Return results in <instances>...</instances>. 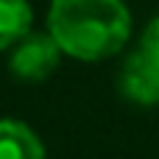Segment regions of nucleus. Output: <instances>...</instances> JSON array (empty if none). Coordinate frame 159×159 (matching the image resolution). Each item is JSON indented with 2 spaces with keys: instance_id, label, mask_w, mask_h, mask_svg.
Listing matches in <instances>:
<instances>
[{
  "instance_id": "1",
  "label": "nucleus",
  "mask_w": 159,
  "mask_h": 159,
  "mask_svg": "<svg viewBox=\"0 0 159 159\" xmlns=\"http://www.w3.org/2000/svg\"><path fill=\"white\" fill-rule=\"evenodd\" d=\"M45 31L70 59L106 61L129 48L134 20L123 0H50Z\"/></svg>"
},
{
  "instance_id": "2",
  "label": "nucleus",
  "mask_w": 159,
  "mask_h": 159,
  "mask_svg": "<svg viewBox=\"0 0 159 159\" xmlns=\"http://www.w3.org/2000/svg\"><path fill=\"white\" fill-rule=\"evenodd\" d=\"M61 56V48L48 31H31L8 50V73L17 81L39 84L59 70Z\"/></svg>"
},
{
  "instance_id": "3",
  "label": "nucleus",
  "mask_w": 159,
  "mask_h": 159,
  "mask_svg": "<svg viewBox=\"0 0 159 159\" xmlns=\"http://www.w3.org/2000/svg\"><path fill=\"white\" fill-rule=\"evenodd\" d=\"M117 89L129 103L159 106V64L134 48L120 64Z\"/></svg>"
},
{
  "instance_id": "4",
  "label": "nucleus",
  "mask_w": 159,
  "mask_h": 159,
  "mask_svg": "<svg viewBox=\"0 0 159 159\" xmlns=\"http://www.w3.org/2000/svg\"><path fill=\"white\" fill-rule=\"evenodd\" d=\"M0 159H48V151L28 123L0 117Z\"/></svg>"
},
{
  "instance_id": "5",
  "label": "nucleus",
  "mask_w": 159,
  "mask_h": 159,
  "mask_svg": "<svg viewBox=\"0 0 159 159\" xmlns=\"http://www.w3.org/2000/svg\"><path fill=\"white\" fill-rule=\"evenodd\" d=\"M34 8L28 0H0V53L11 50L25 34H31Z\"/></svg>"
},
{
  "instance_id": "6",
  "label": "nucleus",
  "mask_w": 159,
  "mask_h": 159,
  "mask_svg": "<svg viewBox=\"0 0 159 159\" xmlns=\"http://www.w3.org/2000/svg\"><path fill=\"white\" fill-rule=\"evenodd\" d=\"M137 50L145 53L151 61L159 64V17H154V20L143 28V34H140V39H137Z\"/></svg>"
}]
</instances>
